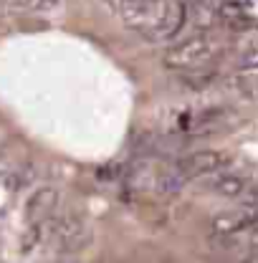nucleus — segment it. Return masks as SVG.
Wrapping results in <instances>:
<instances>
[{
    "mask_svg": "<svg viewBox=\"0 0 258 263\" xmlns=\"http://www.w3.org/2000/svg\"><path fill=\"white\" fill-rule=\"evenodd\" d=\"M233 48L238 53H253V51H258V31H253V28H248V31L238 28L235 38H233Z\"/></svg>",
    "mask_w": 258,
    "mask_h": 263,
    "instance_id": "f8f14e48",
    "label": "nucleus"
},
{
    "mask_svg": "<svg viewBox=\"0 0 258 263\" xmlns=\"http://www.w3.org/2000/svg\"><path fill=\"white\" fill-rule=\"evenodd\" d=\"M122 3H144V0H122Z\"/></svg>",
    "mask_w": 258,
    "mask_h": 263,
    "instance_id": "2eb2a0df",
    "label": "nucleus"
},
{
    "mask_svg": "<svg viewBox=\"0 0 258 263\" xmlns=\"http://www.w3.org/2000/svg\"><path fill=\"white\" fill-rule=\"evenodd\" d=\"M258 226V202H243L233 210L213 215L210 230L213 235H241Z\"/></svg>",
    "mask_w": 258,
    "mask_h": 263,
    "instance_id": "39448f33",
    "label": "nucleus"
},
{
    "mask_svg": "<svg viewBox=\"0 0 258 263\" xmlns=\"http://www.w3.org/2000/svg\"><path fill=\"white\" fill-rule=\"evenodd\" d=\"M230 162V155L220 152V149H197L185 157H180L175 167L185 180H195V177H205V175H215L223 172L226 164Z\"/></svg>",
    "mask_w": 258,
    "mask_h": 263,
    "instance_id": "20e7f679",
    "label": "nucleus"
},
{
    "mask_svg": "<svg viewBox=\"0 0 258 263\" xmlns=\"http://www.w3.org/2000/svg\"><path fill=\"white\" fill-rule=\"evenodd\" d=\"M185 182H188V180L177 172V167H172V170H167V172H160V175H157L155 187H157L160 195H177V193L185 187Z\"/></svg>",
    "mask_w": 258,
    "mask_h": 263,
    "instance_id": "9d476101",
    "label": "nucleus"
},
{
    "mask_svg": "<svg viewBox=\"0 0 258 263\" xmlns=\"http://www.w3.org/2000/svg\"><path fill=\"white\" fill-rule=\"evenodd\" d=\"M43 228L48 230L46 238H51L61 253L81 251V248L89 246V240H91L89 226H86L81 218H76V215H66V218H59V220H53V223H51V218H46V220H43Z\"/></svg>",
    "mask_w": 258,
    "mask_h": 263,
    "instance_id": "f03ea898",
    "label": "nucleus"
},
{
    "mask_svg": "<svg viewBox=\"0 0 258 263\" xmlns=\"http://www.w3.org/2000/svg\"><path fill=\"white\" fill-rule=\"evenodd\" d=\"M215 79H218V73H215V68H210V66L195 68V71H182V81H185L188 86H193V89H205V86H210Z\"/></svg>",
    "mask_w": 258,
    "mask_h": 263,
    "instance_id": "9b49d317",
    "label": "nucleus"
},
{
    "mask_svg": "<svg viewBox=\"0 0 258 263\" xmlns=\"http://www.w3.org/2000/svg\"><path fill=\"white\" fill-rule=\"evenodd\" d=\"M228 263H258V258L248 256V258H235V261H228Z\"/></svg>",
    "mask_w": 258,
    "mask_h": 263,
    "instance_id": "4468645a",
    "label": "nucleus"
},
{
    "mask_svg": "<svg viewBox=\"0 0 258 263\" xmlns=\"http://www.w3.org/2000/svg\"><path fill=\"white\" fill-rule=\"evenodd\" d=\"M64 0H23V5L33 10V13H53L61 8Z\"/></svg>",
    "mask_w": 258,
    "mask_h": 263,
    "instance_id": "ddd939ff",
    "label": "nucleus"
},
{
    "mask_svg": "<svg viewBox=\"0 0 258 263\" xmlns=\"http://www.w3.org/2000/svg\"><path fill=\"white\" fill-rule=\"evenodd\" d=\"M220 53V41L213 38L210 31H197L185 41L172 43L164 53H162V64L170 71H195V68H205L210 66Z\"/></svg>",
    "mask_w": 258,
    "mask_h": 263,
    "instance_id": "f257e3e1",
    "label": "nucleus"
},
{
    "mask_svg": "<svg viewBox=\"0 0 258 263\" xmlns=\"http://www.w3.org/2000/svg\"><path fill=\"white\" fill-rule=\"evenodd\" d=\"M228 89L243 99H258V73H235V76H230Z\"/></svg>",
    "mask_w": 258,
    "mask_h": 263,
    "instance_id": "1a4fd4ad",
    "label": "nucleus"
},
{
    "mask_svg": "<svg viewBox=\"0 0 258 263\" xmlns=\"http://www.w3.org/2000/svg\"><path fill=\"white\" fill-rule=\"evenodd\" d=\"M170 0H144V3H119V15L124 26L139 35H150L162 21Z\"/></svg>",
    "mask_w": 258,
    "mask_h": 263,
    "instance_id": "7ed1b4c3",
    "label": "nucleus"
},
{
    "mask_svg": "<svg viewBox=\"0 0 258 263\" xmlns=\"http://www.w3.org/2000/svg\"><path fill=\"white\" fill-rule=\"evenodd\" d=\"M188 23V3L182 0H170L167 3V10L162 15V21L157 23V28L147 35V41H155V43H164V41H172L177 38L180 31L185 28Z\"/></svg>",
    "mask_w": 258,
    "mask_h": 263,
    "instance_id": "423d86ee",
    "label": "nucleus"
},
{
    "mask_svg": "<svg viewBox=\"0 0 258 263\" xmlns=\"http://www.w3.org/2000/svg\"><path fill=\"white\" fill-rule=\"evenodd\" d=\"M210 190L220 197L235 200V197H243L248 193V180H246L243 175H238V172H223V175H218V177L213 180Z\"/></svg>",
    "mask_w": 258,
    "mask_h": 263,
    "instance_id": "6e6552de",
    "label": "nucleus"
},
{
    "mask_svg": "<svg viewBox=\"0 0 258 263\" xmlns=\"http://www.w3.org/2000/svg\"><path fill=\"white\" fill-rule=\"evenodd\" d=\"M56 205H59V190L56 187H38L26 202V220L31 226L33 223H43L46 218L53 215Z\"/></svg>",
    "mask_w": 258,
    "mask_h": 263,
    "instance_id": "0eeeda50",
    "label": "nucleus"
}]
</instances>
